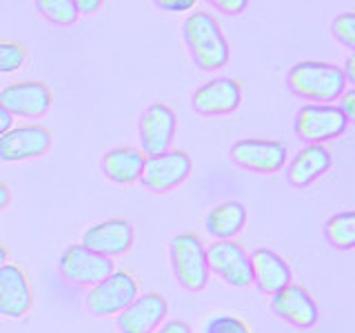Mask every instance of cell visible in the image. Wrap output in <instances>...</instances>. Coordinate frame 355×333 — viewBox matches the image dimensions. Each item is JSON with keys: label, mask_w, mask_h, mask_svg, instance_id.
<instances>
[{"label": "cell", "mask_w": 355, "mask_h": 333, "mask_svg": "<svg viewBox=\"0 0 355 333\" xmlns=\"http://www.w3.org/2000/svg\"><path fill=\"white\" fill-rule=\"evenodd\" d=\"M184 42L200 69L216 71L229 62V42L220 29V22L207 11H196L184 20Z\"/></svg>", "instance_id": "obj_1"}, {"label": "cell", "mask_w": 355, "mask_h": 333, "mask_svg": "<svg viewBox=\"0 0 355 333\" xmlns=\"http://www.w3.org/2000/svg\"><path fill=\"white\" fill-rule=\"evenodd\" d=\"M286 83L293 94L306 100H315V103H333L349 87L342 67L318 60L293 65L286 76Z\"/></svg>", "instance_id": "obj_2"}, {"label": "cell", "mask_w": 355, "mask_h": 333, "mask_svg": "<svg viewBox=\"0 0 355 333\" xmlns=\"http://www.w3.org/2000/svg\"><path fill=\"white\" fill-rule=\"evenodd\" d=\"M171 271L187 291H202L209 282L207 247L198 233H178L169 242Z\"/></svg>", "instance_id": "obj_3"}, {"label": "cell", "mask_w": 355, "mask_h": 333, "mask_svg": "<svg viewBox=\"0 0 355 333\" xmlns=\"http://www.w3.org/2000/svg\"><path fill=\"white\" fill-rule=\"evenodd\" d=\"M140 296V280L136 273L127 269L111 271L105 280L94 284L87 293V311L96 318L118 316L122 314L133 300Z\"/></svg>", "instance_id": "obj_4"}, {"label": "cell", "mask_w": 355, "mask_h": 333, "mask_svg": "<svg viewBox=\"0 0 355 333\" xmlns=\"http://www.w3.org/2000/svg\"><path fill=\"white\" fill-rule=\"evenodd\" d=\"M209 273H216L225 284L233 289H247L253 284L251 258L236 240H216L207 249Z\"/></svg>", "instance_id": "obj_5"}, {"label": "cell", "mask_w": 355, "mask_h": 333, "mask_svg": "<svg viewBox=\"0 0 355 333\" xmlns=\"http://www.w3.org/2000/svg\"><path fill=\"white\" fill-rule=\"evenodd\" d=\"M191 173V158L187 151H164L158 155H147L140 182L147 191L164 194L182 185Z\"/></svg>", "instance_id": "obj_6"}, {"label": "cell", "mask_w": 355, "mask_h": 333, "mask_svg": "<svg viewBox=\"0 0 355 333\" xmlns=\"http://www.w3.org/2000/svg\"><path fill=\"white\" fill-rule=\"evenodd\" d=\"M349 127L347 116L333 105H304L295 116V133L311 144L342 136Z\"/></svg>", "instance_id": "obj_7"}, {"label": "cell", "mask_w": 355, "mask_h": 333, "mask_svg": "<svg viewBox=\"0 0 355 333\" xmlns=\"http://www.w3.org/2000/svg\"><path fill=\"white\" fill-rule=\"evenodd\" d=\"M229 155L242 169H249L255 173H277L286 162L288 149L280 140L242 138L233 144Z\"/></svg>", "instance_id": "obj_8"}, {"label": "cell", "mask_w": 355, "mask_h": 333, "mask_svg": "<svg viewBox=\"0 0 355 333\" xmlns=\"http://www.w3.org/2000/svg\"><path fill=\"white\" fill-rule=\"evenodd\" d=\"M58 269L67 282L92 289L114 271V262H111V258L85 249L83 244H71L62 251Z\"/></svg>", "instance_id": "obj_9"}, {"label": "cell", "mask_w": 355, "mask_h": 333, "mask_svg": "<svg viewBox=\"0 0 355 333\" xmlns=\"http://www.w3.org/2000/svg\"><path fill=\"white\" fill-rule=\"evenodd\" d=\"M51 131L42 125L11 127L0 136V162H22L40 158L51 147Z\"/></svg>", "instance_id": "obj_10"}, {"label": "cell", "mask_w": 355, "mask_h": 333, "mask_svg": "<svg viewBox=\"0 0 355 333\" xmlns=\"http://www.w3.org/2000/svg\"><path fill=\"white\" fill-rule=\"evenodd\" d=\"M33 309V287L25 266L7 262L0 269V316L9 320L25 318Z\"/></svg>", "instance_id": "obj_11"}, {"label": "cell", "mask_w": 355, "mask_h": 333, "mask_svg": "<svg viewBox=\"0 0 355 333\" xmlns=\"http://www.w3.org/2000/svg\"><path fill=\"white\" fill-rule=\"evenodd\" d=\"M0 103L11 116L18 118H42L49 111L53 96L42 80H20L7 85L0 92Z\"/></svg>", "instance_id": "obj_12"}, {"label": "cell", "mask_w": 355, "mask_h": 333, "mask_svg": "<svg viewBox=\"0 0 355 333\" xmlns=\"http://www.w3.org/2000/svg\"><path fill=\"white\" fill-rule=\"evenodd\" d=\"M133 240H136V231H133L131 222L127 218H111L89 227L83 233L80 244L105 258H116L133 247Z\"/></svg>", "instance_id": "obj_13"}, {"label": "cell", "mask_w": 355, "mask_h": 333, "mask_svg": "<svg viewBox=\"0 0 355 333\" xmlns=\"http://www.w3.org/2000/svg\"><path fill=\"white\" fill-rule=\"evenodd\" d=\"M140 144L144 155H158L169 151L175 136V114L169 105L153 103L140 116Z\"/></svg>", "instance_id": "obj_14"}, {"label": "cell", "mask_w": 355, "mask_h": 333, "mask_svg": "<svg viewBox=\"0 0 355 333\" xmlns=\"http://www.w3.org/2000/svg\"><path fill=\"white\" fill-rule=\"evenodd\" d=\"M166 314V298L158 291H149L138 296L122 314H118L116 325L120 333H153L164 322Z\"/></svg>", "instance_id": "obj_15"}, {"label": "cell", "mask_w": 355, "mask_h": 333, "mask_svg": "<svg viewBox=\"0 0 355 333\" xmlns=\"http://www.w3.org/2000/svg\"><path fill=\"white\" fill-rule=\"evenodd\" d=\"M271 311L297 329H311L318 325L320 311L313 296L300 284H286L271 298Z\"/></svg>", "instance_id": "obj_16"}, {"label": "cell", "mask_w": 355, "mask_h": 333, "mask_svg": "<svg viewBox=\"0 0 355 333\" xmlns=\"http://www.w3.org/2000/svg\"><path fill=\"white\" fill-rule=\"evenodd\" d=\"M242 103V85L236 78H214L196 89L193 109L202 116L233 114Z\"/></svg>", "instance_id": "obj_17"}, {"label": "cell", "mask_w": 355, "mask_h": 333, "mask_svg": "<svg viewBox=\"0 0 355 333\" xmlns=\"http://www.w3.org/2000/svg\"><path fill=\"white\" fill-rule=\"evenodd\" d=\"M253 284H258L262 293H277L286 284H291V266L280 253L271 249H255L251 255Z\"/></svg>", "instance_id": "obj_18"}, {"label": "cell", "mask_w": 355, "mask_h": 333, "mask_svg": "<svg viewBox=\"0 0 355 333\" xmlns=\"http://www.w3.org/2000/svg\"><path fill=\"white\" fill-rule=\"evenodd\" d=\"M331 164H333L331 151L324 144H309V147L295 153V158L288 164L286 178L293 187L304 189L309 185H313L318 178L324 176L331 169Z\"/></svg>", "instance_id": "obj_19"}, {"label": "cell", "mask_w": 355, "mask_h": 333, "mask_svg": "<svg viewBox=\"0 0 355 333\" xmlns=\"http://www.w3.org/2000/svg\"><path fill=\"white\" fill-rule=\"evenodd\" d=\"M144 160H147V155L136 147H116L107 151L103 158V171L111 182L133 185L140 180Z\"/></svg>", "instance_id": "obj_20"}, {"label": "cell", "mask_w": 355, "mask_h": 333, "mask_svg": "<svg viewBox=\"0 0 355 333\" xmlns=\"http://www.w3.org/2000/svg\"><path fill=\"white\" fill-rule=\"evenodd\" d=\"M247 222V209L238 200H227L209 211L205 220V229L216 240H233L242 231Z\"/></svg>", "instance_id": "obj_21"}, {"label": "cell", "mask_w": 355, "mask_h": 333, "mask_svg": "<svg viewBox=\"0 0 355 333\" xmlns=\"http://www.w3.org/2000/svg\"><path fill=\"white\" fill-rule=\"evenodd\" d=\"M324 233L327 240L336 249L342 251L355 249V214L353 211H342V214L331 216L324 227Z\"/></svg>", "instance_id": "obj_22"}, {"label": "cell", "mask_w": 355, "mask_h": 333, "mask_svg": "<svg viewBox=\"0 0 355 333\" xmlns=\"http://www.w3.org/2000/svg\"><path fill=\"white\" fill-rule=\"evenodd\" d=\"M33 3H36V9L40 14L49 22H53V25L69 27L80 18L73 0H33Z\"/></svg>", "instance_id": "obj_23"}, {"label": "cell", "mask_w": 355, "mask_h": 333, "mask_svg": "<svg viewBox=\"0 0 355 333\" xmlns=\"http://www.w3.org/2000/svg\"><path fill=\"white\" fill-rule=\"evenodd\" d=\"M27 62V47L18 40H0V74H14Z\"/></svg>", "instance_id": "obj_24"}, {"label": "cell", "mask_w": 355, "mask_h": 333, "mask_svg": "<svg viewBox=\"0 0 355 333\" xmlns=\"http://www.w3.org/2000/svg\"><path fill=\"white\" fill-rule=\"evenodd\" d=\"M205 333H253L249 322L236 316H216L207 322Z\"/></svg>", "instance_id": "obj_25"}, {"label": "cell", "mask_w": 355, "mask_h": 333, "mask_svg": "<svg viewBox=\"0 0 355 333\" xmlns=\"http://www.w3.org/2000/svg\"><path fill=\"white\" fill-rule=\"evenodd\" d=\"M333 36H336L344 47L353 49L355 47V14L347 11V14L338 16L333 20Z\"/></svg>", "instance_id": "obj_26"}, {"label": "cell", "mask_w": 355, "mask_h": 333, "mask_svg": "<svg viewBox=\"0 0 355 333\" xmlns=\"http://www.w3.org/2000/svg\"><path fill=\"white\" fill-rule=\"evenodd\" d=\"M209 5H214L216 9H220L222 14H229V16H238L247 9L249 0H207Z\"/></svg>", "instance_id": "obj_27"}, {"label": "cell", "mask_w": 355, "mask_h": 333, "mask_svg": "<svg viewBox=\"0 0 355 333\" xmlns=\"http://www.w3.org/2000/svg\"><path fill=\"white\" fill-rule=\"evenodd\" d=\"M153 3L155 7L171 11V14H184V11H191L196 7L198 0H153Z\"/></svg>", "instance_id": "obj_28"}, {"label": "cell", "mask_w": 355, "mask_h": 333, "mask_svg": "<svg viewBox=\"0 0 355 333\" xmlns=\"http://www.w3.org/2000/svg\"><path fill=\"white\" fill-rule=\"evenodd\" d=\"M153 333H193L191 325L187 320H169L162 327H158Z\"/></svg>", "instance_id": "obj_29"}, {"label": "cell", "mask_w": 355, "mask_h": 333, "mask_svg": "<svg viewBox=\"0 0 355 333\" xmlns=\"http://www.w3.org/2000/svg\"><path fill=\"white\" fill-rule=\"evenodd\" d=\"M105 0H73V5L78 9V16H92L103 7Z\"/></svg>", "instance_id": "obj_30"}, {"label": "cell", "mask_w": 355, "mask_h": 333, "mask_svg": "<svg viewBox=\"0 0 355 333\" xmlns=\"http://www.w3.org/2000/svg\"><path fill=\"white\" fill-rule=\"evenodd\" d=\"M340 111H342L344 116H347V120H349V122L355 118V94H353V92H349L347 96H344Z\"/></svg>", "instance_id": "obj_31"}, {"label": "cell", "mask_w": 355, "mask_h": 333, "mask_svg": "<svg viewBox=\"0 0 355 333\" xmlns=\"http://www.w3.org/2000/svg\"><path fill=\"white\" fill-rule=\"evenodd\" d=\"M11 127H14V116H11L9 111L5 109V105L0 103V136H3V133H7Z\"/></svg>", "instance_id": "obj_32"}, {"label": "cell", "mask_w": 355, "mask_h": 333, "mask_svg": "<svg viewBox=\"0 0 355 333\" xmlns=\"http://www.w3.org/2000/svg\"><path fill=\"white\" fill-rule=\"evenodd\" d=\"M11 203V187L0 180V211H5Z\"/></svg>", "instance_id": "obj_33"}, {"label": "cell", "mask_w": 355, "mask_h": 333, "mask_svg": "<svg viewBox=\"0 0 355 333\" xmlns=\"http://www.w3.org/2000/svg\"><path fill=\"white\" fill-rule=\"evenodd\" d=\"M342 71H344V76H347V83L349 85L355 83V58H353V56L347 60V69H342Z\"/></svg>", "instance_id": "obj_34"}, {"label": "cell", "mask_w": 355, "mask_h": 333, "mask_svg": "<svg viewBox=\"0 0 355 333\" xmlns=\"http://www.w3.org/2000/svg\"><path fill=\"white\" fill-rule=\"evenodd\" d=\"M9 262V249H7V244L0 242V269Z\"/></svg>", "instance_id": "obj_35"}]
</instances>
